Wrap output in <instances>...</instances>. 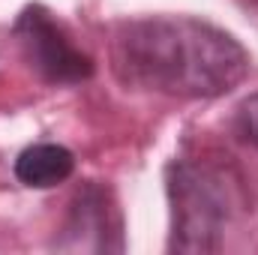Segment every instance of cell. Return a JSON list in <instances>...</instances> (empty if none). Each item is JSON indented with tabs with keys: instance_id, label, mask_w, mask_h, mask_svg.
<instances>
[{
	"instance_id": "2",
	"label": "cell",
	"mask_w": 258,
	"mask_h": 255,
	"mask_svg": "<svg viewBox=\"0 0 258 255\" xmlns=\"http://www.w3.org/2000/svg\"><path fill=\"white\" fill-rule=\"evenodd\" d=\"M165 189L171 204L168 252H219L225 228L246 204L237 165L222 153L177 156L165 171Z\"/></svg>"
},
{
	"instance_id": "6",
	"label": "cell",
	"mask_w": 258,
	"mask_h": 255,
	"mask_svg": "<svg viewBox=\"0 0 258 255\" xmlns=\"http://www.w3.org/2000/svg\"><path fill=\"white\" fill-rule=\"evenodd\" d=\"M234 126L237 135L258 150V93H249L240 105H237V114H234Z\"/></svg>"
},
{
	"instance_id": "4",
	"label": "cell",
	"mask_w": 258,
	"mask_h": 255,
	"mask_svg": "<svg viewBox=\"0 0 258 255\" xmlns=\"http://www.w3.org/2000/svg\"><path fill=\"white\" fill-rule=\"evenodd\" d=\"M54 246L60 252H123V216L114 192L87 180L69 201Z\"/></svg>"
},
{
	"instance_id": "5",
	"label": "cell",
	"mask_w": 258,
	"mask_h": 255,
	"mask_svg": "<svg viewBox=\"0 0 258 255\" xmlns=\"http://www.w3.org/2000/svg\"><path fill=\"white\" fill-rule=\"evenodd\" d=\"M15 177L27 189H51L63 183L75 171V156L72 150L54 141H36L24 147L15 159Z\"/></svg>"
},
{
	"instance_id": "1",
	"label": "cell",
	"mask_w": 258,
	"mask_h": 255,
	"mask_svg": "<svg viewBox=\"0 0 258 255\" xmlns=\"http://www.w3.org/2000/svg\"><path fill=\"white\" fill-rule=\"evenodd\" d=\"M111 72L120 84L174 99H216L249 72L246 48L192 15H144L111 33Z\"/></svg>"
},
{
	"instance_id": "3",
	"label": "cell",
	"mask_w": 258,
	"mask_h": 255,
	"mask_svg": "<svg viewBox=\"0 0 258 255\" xmlns=\"http://www.w3.org/2000/svg\"><path fill=\"white\" fill-rule=\"evenodd\" d=\"M12 36L27 66L48 84H81L96 72L93 57L72 42L63 21L54 18V12H48L42 3L21 9L12 24Z\"/></svg>"
}]
</instances>
